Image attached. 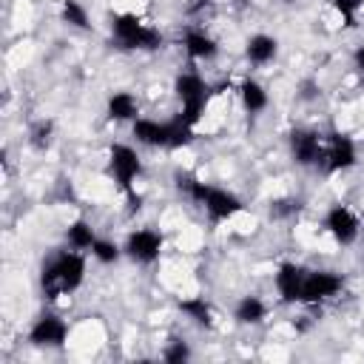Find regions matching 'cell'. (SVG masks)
Masks as SVG:
<instances>
[{
    "label": "cell",
    "mask_w": 364,
    "mask_h": 364,
    "mask_svg": "<svg viewBox=\"0 0 364 364\" xmlns=\"http://www.w3.org/2000/svg\"><path fill=\"white\" fill-rule=\"evenodd\" d=\"M85 279V259L82 250H57L40 270V290L46 299H57L74 293Z\"/></svg>",
    "instance_id": "1"
},
{
    "label": "cell",
    "mask_w": 364,
    "mask_h": 364,
    "mask_svg": "<svg viewBox=\"0 0 364 364\" xmlns=\"http://www.w3.org/2000/svg\"><path fill=\"white\" fill-rule=\"evenodd\" d=\"M111 40L122 51H154L162 46V34L154 26H145L136 14L111 17Z\"/></svg>",
    "instance_id": "2"
},
{
    "label": "cell",
    "mask_w": 364,
    "mask_h": 364,
    "mask_svg": "<svg viewBox=\"0 0 364 364\" xmlns=\"http://www.w3.org/2000/svg\"><path fill=\"white\" fill-rule=\"evenodd\" d=\"M173 91H176V97H179V102H182L179 117H182L188 125L196 128V122L202 119L205 105H208V94H210L208 82H205L196 71H182V74H176V80H173Z\"/></svg>",
    "instance_id": "3"
},
{
    "label": "cell",
    "mask_w": 364,
    "mask_h": 364,
    "mask_svg": "<svg viewBox=\"0 0 364 364\" xmlns=\"http://www.w3.org/2000/svg\"><path fill=\"white\" fill-rule=\"evenodd\" d=\"M108 168H111V176L117 182V188L128 196L134 193V182L136 176L142 173V159L139 154L131 148V145H122V142H114L108 148Z\"/></svg>",
    "instance_id": "4"
},
{
    "label": "cell",
    "mask_w": 364,
    "mask_h": 364,
    "mask_svg": "<svg viewBox=\"0 0 364 364\" xmlns=\"http://www.w3.org/2000/svg\"><path fill=\"white\" fill-rule=\"evenodd\" d=\"M287 142H290L293 162H299L304 168L324 165V159H327V136H321L316 131H307V128H296Z\"/></svg>",
    "instance_id": "5"
},
{
    "label": "cell",
    "mask_w": 364,
    "mask_h": 364,
    "mask_svg": "<svg viewBox=\"0 0 364 364\" xmlns=\"http://www.w3.org/2000/svg\"><path fill=\"white\" fill-rule=\"evenodd\" d=\"M341 287H344V279L336 270H307L299 304H321V301L333 299Z\"/></svg>",
    "instance_id": "6"
},
{
    "label": "cell",
    "mask_w": 364,
    "mask_h": 364,
    "mask_svg": "<svg viewBox=\"0 0 364 364\" xmlns=\"http://www.w3.org/2000/svg\"><path fill=\"white\" fill-rule=\"evenodd\" d=\"M162 245H165V239H162L159 230H154V228H139V230L128 233L122 250H125V256H128L131 262H136V264H154V262L159 259V253H162Z\"/></svg>",
    "instance_id": "7"
},
{
    "label": "cell",
    "mask_w": 364,
    "mask_h": 364,
    "mask_svg": "<svg viewBox=\"0 0 364 364\" xmlns=\"http://www.w3.org/2000/svg\"><path fill=\"white\" fill-rule=\"evenodd\" d=\"M358 159V151H355V142L350 134L344 131H333L327 136V159H324V171L327 173H341V171H350Z\"/></svg>",
    "instance_id": "8"
},
{
    "label": "cell",
    "mask_w": 364,
    "mask_h": 364,
    "mask_svg": "<svg viewBox=\"0 0 364 364\" xmlns=\"http://www.w3.org/2000/svg\"><path fill=\"white\" fill-rule=\"evenodd\" d=\"M65 338H68V324L54 313L37 316L34 324L28 327V344L34 347H63Z\"/></svg>",
    "instance_id": "9"
},
{
    "label": "cell",
    "mask_w": 364,
    "mask_h": 364,
    "mask_svg": "<svg viewBox=\"0 0 364 364\" xmlns=\"http://www.w3.org/2000/svg\"><path fill=\"white\" fill-rule=\"evenodd\" d=\"M199 208L208 213V219H210L213 225H219V222L233 219V216H236V213H239L245 205H242V199H239L233 191L210 185V188H208V196H205V202H202Z\"/></svg>",
    "instance_id": "10"
},
{
    "label": "cell",
    "mask_w": 364,
    "mask_h": 364,
    "mask_svg": "<svg viewBox=\"0 0 364 364\" xmlns=\"http://www.w3.org/2000/svg\"><path fill=\"white\" fill-rule=\"evenodd\" d=\"M324 228L327 233L338 242V245H353L358 239V216L347 208V205H333L324 216Z\"/></svg>",
    "instance_id": "11"
},
{
    "label": "cell",
    "mask_w": 364,
    "mask_h": 364,
    "mask_svg": "<svg viewBox=\"0 0 364 364\" xmlns=\"http://www.w3.org/2000/svg\"><path fill=\"white\" fill-rule=\"evenodd\" d=\"M304 276H307V270L301 264H296V262H282L279 264V270H276V290H279V299L284 304H299Z\"/></svg>",
    "instance_id": "12"
},
{
    "label": "cell",
    "mask_w": 364,
    "mask_h": 364,
    "mask_svg": "<svg viewBox=\"0 0 364 364\" xmlns=\"http://www.w3.org/2000/svg\"><path fill=\"white\" fill-rule=\"evenodd\" d=\"M134 136H136V142H142L148 148H168V142H171V119L159 122V119H151V117H136L134 119Z\"/></svg>",
    "instance_id": "13"
},
{
    "label": "cell",
    "mask_w": 364,
    "mask_h": 364,
    "mask_svg": "<svg viewBox=\"0 0 364 364\" xmlns=\"http://www.w3.org/2000/svg\"><path fill=\"white\" fill-rule=\"evenodd\" d=\"M276 54H279V40L270 34H253L245 43V57L250 65H267L276 60Z\"/></svg>",
    "instance_id": "14"
},
{
    "label": "cell",
    "mask_w": 364,
    "mask_h": 364,
    "mask_svg": "<svg viewBox=\"0 0 364 364\" xmlns=\"http://www.w3.org/2000/svg\"><path fill=\"white\" fill-rule=\"evenodd\" d=\"M182 46H185V54H188L191 60H213V57L219 54V43H216L210 34L199 31V28H191V31L185 34Z\"/></svg>",
    "instance_id": "15"
},
{
    "label": "cell",
    "mask_w": 364,
    "mask_h": 364,
    "mask_svg": "<svg viewBox=\"0 0 364 364\" xmlns=\"http://www.w3.org/2000/svg\"><path fill=\"white\" fill-rule=\"evenodd\" d=\"M105 114L114 122H128V119H136L139 102H136V97L131 91H114L108 97V102H105Z\"/></svg>",
    "instance_id": "16"
},
{
    "label": "cell",
    "mask_w": 364,
    "mask_h": 364,
    "mask_svg": "<svg viewBox=\"0 0 364 364\" xmlns=\"http://www.w3.org/2000/svg\"><path fill=\"white\" fill-rule=\"evenodd\" d=\"M264 316H267V304L259 296H242L233 307L236 324H262Z\"/></svg>",
    "instance_id": "17"
},
{
    "label": "cell",
    "mask_w": 364,
    "mask_h": 364,
    "mask_svg": "<svg viewBox=\"0 0 364 364\" xmlns=\"http://www.w3.org/2000/svg\"><path fill=\"white\" fill-rule=\"evenodd\" d=\"M239 100H242V108H245L247 114H262V111L267 108V102H270L264 85L256 82V80H245V82L239 85Z\"/></svg>",
    "instance_id": "18"
},
{
    "label": "cell",
    "mask_w": 364,
    "mask_h": 364,
    "mask_svg": "<svg viewBox=\"0 0 364 364\" xmlns=\"http://www.w3.org/2000/svg\"><path fill=\"white\" fill-rule=\"evenodd\" d=\"M179 310L199 327H213V310L210 304L205 301V296H191V299H182L179 301Z\"/></svg>",
    "instance_id": "19"
},
{
    "label": "cell",
    "mask_w": 364,
    "mask_h": 364,
    "mask_svg": "<svg viewBox=\"0 0 364 364\" xmlns=\"http://www.w3.org/2000/svg\"><path fill=\"white\" fill-rule=\"evenodd\" d=\"M65 242L74 250H91V245L97 242V233H94V228L85 219H74L68 225V230H65Z\"/></svg>",
    "instance_id": "20"
},
{
    "label": "cell",
    "mask_w": 364,
    "mask_h": 364,
    "mask_svg": "<svg viewBox=\"0 0 364 364\" xmlns=\"http://www.w3.org/2000/svg\"><path fill=\"white\" fill-rule=\"evenodd\" d=\"M60 17H63V23L71 26V28H91L88 9H85L80 0H63V6H60Z\"/></svg>",
    "instance_id": "21"
},
{
    "label": "cell",
    "mask_w": 364,
    "mask_h": 364,
    "mask_svg": "<svg viewBox=\"0 0 364 364\" xmlns=\"http://www.w3.org/2000/svg\"><path fill=\"white\" fill-rule=\"evenodd\" d=\"M51 139H54V122H51V119H37V122L28 128V142H31V148L46 151V148L51 145Z\"/></svg>",
    "instance_id": "22"
},
{
    "label": "cell",
    "mask_w": 364,
    "mask_h": 364,
    "mask_svg": "<svg viewBox=\"0 0 364 364\" xmlns=\"http://www.w3.org/2000/svg\"><path fill=\"white\" fill-rule=\"evenodd\" d=\"M122 253H125V250H122L117 242H111V239H97V242L91 245V256H94L100 264H114Z\"/></svg>",
    "instance_id": "23"
},
{
    "label": "cell",
    "mask_w": 364,
    "mask_h": 364,
    "mask_svg": "<svg viewBox=\"0 0 364 364\" xmlns=\"http://www.w3.org/2000/svg\"><path fill=\"white\" fill-rule=\"evenodd\" d=\"M188 358H191V347H188V341H182V338H171L168 347L162 350V361L182 364V361H188Z\"/></svg>",
    "instance_id": "24"
},
{
    "label": "cell",
    "mask_w": 364,
    "mask_h": 364,
    "mask_svg": "<svg viewBox=\"0 0 364 364\" xmlns=\"http://www.w3.org/2000/svg\"><path fill=\"white\" fill-rule=\"evenodd\" d=\"M330 6H333L338 14H341L344 26H347V28H353V26H355V14L361 11L364 0H330Z\"/></svg>",
    "instance_id": "25"
},
{
    "label": "cell",
    "mask_w": 364,
    "mask_h": 364,
    "mask_svg": "<svg viewBox=\"0 0 364 364\" xmlns=\"http://www.w3.org/2000/svg\"><path fill=\"white\" fill-rule=\"evenodd\" d=\"M353 63H355V68L364 74V46H358V48L353 51Z\"/></svg>",
    "instance_id": "26"
},
{
    "label": "cell",
    "mask_w": 364,
    "mask_h": 364,
    "mask_svg": "<svg viewBox=\"0 0 364 364\" xmlns=\"http://www.w3.org/2000/svg\"><path fill=\"white\" fill-rule=\"evenodd\" d=\"M301 88H304V91H301V97H304V100H310V97H316V85H313V82H304Z\"/></svg>",
    "instance_id": "27"
},
{
    "label": "cell",
    "mask_w": 364,
    "mask_h": 364,
    "mask_svg": "<svg viewBox=\"0 0 364 364\" xmlns=\"http://www.w3.org/2000/svg\"><path fill=\"white\" fill-rule=\"evenodd\" d=\"M282 3H296V0H282Z\"/></svg>",
    "instance_id": "28"
}]
</instances>
